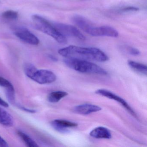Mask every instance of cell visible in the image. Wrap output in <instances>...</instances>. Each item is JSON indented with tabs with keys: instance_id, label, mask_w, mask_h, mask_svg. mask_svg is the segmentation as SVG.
<instances>
[{
	"instance_id": "21",
	"label": "cell",
	"mask_w": 147,
	"mask_h": 147,
	"mask_svg": "<svg viewBox=\"0 0 147 147\" xmlns=\"http://www.w3.org/2000/svg\"><path fill=\"white\" fill-rule=\"evenodd\" d=\"M127 49L128 52L131 55H138L140 53V51L138 50L136 48H133V47H129L127 48Z\"/></svg>"
},
{
	"instance_id": "22",
	"label": "cell",
	"mask_w": 147,
	"mask_h": 147,
	"mask_svg": "<svg viewBox=\"0 0 147 147\" xmlns=\"http://www.w3.org/2000/svg\"><path fill=\"white\" fill-rule=\"evenodd\" d=\"M139 8L138 7H123L120 10L121 11L130 12V11H138Z\"/></svg>"
},
{
	"instance_id": "5",
	"label": "cell",
	"mask_w": 147,
	"mask_h": 147,
	"mask_svg": "<svg viewBox=\"0 0 147 147\" xmlns=\"http://www.w3.org/2000/svg\"><path fill=\"white\" fill-rule=\"evenodd\" d=\"M54 26L60 33L66 37H73L81 40H85L86 39L84 35L74 26L61 23H56Z\"/></svg>"
},
{
	"instance_id": "18",
	"label": "cell",
	"mask_w": 147,
	"mask_h": 147,
	"mask_svg": "<svg viewBox=\"0 0 147 147\" xmlns=\"http://www.w3.org/2000/svg\"><path fill=\"white\" fill-rule=\"evenodd\" d=\"M2 16L4 18L6 19L12 20H15L18 18V13L15 11L9 10L3 12Z\"/></svg>"
},
{
	"instance_id": "23",
	"label": "cell",
	"mask_w": 147,
	"mask_h": 147,
	"mask_svg": "<svg viewBox=\"0 0 147 147\" xmlns=\"http://www.w3.org/2000/svg\"><path fill=\"white\" fill-rule=\"evenodd\" d=\"M9 146L6 141L0 136V147H7Z\"/></svg>"
},
{
	"instance_id": "20",
	"label": "cell",
	"mask_w": 147,
	"mask_h": 147,
	"mask_svg": "<svg viewBox=\"0 0 147 147\" xmlns=\"http://www.w3.org/2000/svg\"><path fill=\"white\" fill-rule=\"evenodd\" d=\"M0 86L5 88L6 89L14 88L12 84L9 81L0 76Z\"/></svg>"
},
{
	"instance_id": "19",
	"label": "cell",
	"mask_w": 147,
	"mask_h": 147,
	"mask_svg": "<svg viewBox=\"0 0 147 147\" xmlns=\"http://www.w3.org/2000/svg\"><path fill=\"white\" fill-rule=\"evenodd\" d=\"M6 95L8 101L14 104L15 103V90L14 88L6 89Z\"/></svg>"
},
{
	"instance_id": "24",
	"label": "cell",
	"mask_w": 147,
	"mask_h": 147,
	"mask_svg": "<svg viewBox=\"0 0 147 147\" xmlns=\"http://www.w3.org/2000/svg\"><path fill=\"white\" fill-rule=\"evenodd\" d=\"M19 107L21 110L25 111L26 112H27L28 113H35L36 112V111L35 110H32V109H28L22 106H19Z\"/></svg>"
},
{
	"instance_id": "17",
	"label": "cell",
	"mask_w": 147,
	"mask_h": 147,
	"mask_svg": "<svg viewBox=\"0 0 147 147\" xmlns=\"http://www.w3.org/2000/svg\"><path fill=\"white\" fill-rule=\"evenodd\" d=\"M36 69V68L31 63H26L24 67V70L26 75L30 78L33 75Z\"/></svg>"
},
{
	"instance_id": "6",
	"label": "cell",
	"mask_w": 147,
	"mask_h": 147,
	"mask_svg": "<svg viewBox=\"0 0 147 147\" xmlns=\"http://www.w3.org/2000/svg\"><path fill=\"white\" fill-rule=\"evenodd\" d=\"M95 92L97 94H99L101 96H103L104 97L108 98L110 99L113 100L115 101H117L119 103L121 104V105L132 116L137 118V116L136 112L122 98L118 95L115 94L110 91L105 90V89H98Z\"/></svg>"
},
{
	"instance_id": "8",
	"label": "cell",
	"mask_w": 147,
	"mask_h": 147,
	"mask_svg": "<svg viewBox=\"0 0 147 147\" xmlns=\"http://www.w3.org/2000/svg\"><path fill=\"white\" fill-rule=\"evenodd\" d=\"M93 36H107L116 38L118 36L119 33L117 30L108 26H94L88 33Z\"/></svg>"
},
{
	"instance_id": "3",
	"label": "cell",
	"mask_w": 147,
	"mask_h": 147,
	"mask_svg": "<svg viewBox=\"0 0 147 147\" xmlns=\"http://www.w3.org/2000/svg\"><path fill=\"white\" fill-rule=\"evenodd\" d=\"M32 19L37 30L50 36L59 43H67V38L60 33L54 25L51 24L47 20L37 14L32 15Z\"/></svg>"
},
{
	"instance_id": "2",
	"label": "cell",
	"mask_w": 147,
	"mask_h": 147,
	"mask_svg": "<svg viewBox=\"0 0 147 147\" xmlns=\"http://www.w3.org/2000/svg\"><path fill=\"white\" fill-rule=\"evenodd\" d=\"M63 61L69 67L80 73L101 75H106L107 74L106 70L89 61L65 58Z\"/></svg>"
},
{
	"instance_id": "1",
	"label": "cell",
	"mask_w": 147,
	"mask_h": 147,
	"mask_svg": "<svg viewBox=\"0 0 147 147\" xmlns=\"http://www.w3.org/2000/svg\"><path fill=\"white\" fill-rule=\"evenodd\" d=\"M58 53L65 58L104 62L108 61V56L99 49L85 48L70 45L58 51Z\"/></svg>"
},
{
	"instance_id": "15",
	"label": "cell",
	"mask_w": 147,
	"mask_h": 147,
	"mask_svg": "<svg viewBox=\"0 0 147 147\" xmlns=\"http://www.w3.org/2000/svg\"><path fill=\"white\" fill-rule=\"evenodd\" d=\"M68 94L64 91H57L52 92L49 94L48 100L51 103H57L67 96Z\"/></svg>"
},
{
	"instance_id": "12",
	"label": "cell",
	"mask_w": 147,
	"mask_h": 147,
	"mask_svg": "<svg viewBox=\"0 0 147 147\" xmlns=\"http://www.w3.org/2000/svg\"><path fill=\"white\" fill-rule=\"evenodd\" d=\"M90 136L97 139H110L112 137L110 131L103 126H99L93 129L90 132Z\"/></svg>"
},
{
	"instance_id": "26",
	"label": "cell",
	"mask_w": 147,
	"mask_h": 147,
	"mask_svg": "<svg viewBox=\"0 0 147 147\" xmlns=\"http://www.w3.org/2000/svg\"><path fill=\"white\" fill-rule=\"evenodd\" d=\"M49 58H50L51 60H52V61H57V59L55 57H54V56L49 55Z\"/></svg>"
},
{
	"instance_id": "14",
	"label": "cell",
	"mask_w": 147,
	"mask_h": 147,
	"mask_svg": "<svg viewBox=\"0 0 147 147\" xmlns=\"http://www.w3.org/2000/svg\"><path fill=\"white\" fill-rule=\"evenodd\" d=\"M128 64L134 71L142 74L147 75V66L145 64L132 61H128Z\"/></svg>"
},
{
	"instance_id": "16",
	"label": "cell",
	"mask_w": 147,
	"mask_h": 147,
	"mask_svg": "<svg viewBox=\"0 0 147 147\" xmlns=\"http://www.w3.org/2000/svg\"><path fill=\"white\" fill-rule=\"evenodd\" d=\"M18 134L28 147H39V145L33 139H32L28 135L25 133L24 132H23L21 131H18Z\"/></svg>"
},
{
	"instance_id": "25",
	"label": "cell",
	"mask_w": 147,
	"mask_h": 147,
	"mask_svg": "<svg viewBox=\"0 0 147 147\" xmlns=\"http://www.w3.org/2000/svg\"><path fill=\"white\" fill-rule=\"evenodd\" d=\"M0 105L4 107H9V105L7 102L2 99L1 97H0Z\"/></svg>"
},
{
	"instance_id": "10",
	"label": "cell",
	"mask_w": 147,
	"mask_h": 147,
	"mask_svg": "<svg viewBox=\"0 0 147 147\" xmlns=\"http://www.w3.org/2000/svg\"><path fill=\"white\" fill-rule=\"evenodd\" d=\"M72 20L75 24L87 34L94 26L87 19L80 15H75Z\"/></svg>"
},
{
	"instance_id": "13",
	"label": "cell",
	"mask_w": 147,
	"mask_h": 147,
	"mask_svg": "<svg viewBox=\"0 0 147 147\" xmlns=\"http://www.w3.org/2000/svg\"><path fill=\"white\" fill-rule=\"evenodd\" d=\"M0 124L7 127H11L13 125V119L11 115L1 107H0Z\"/></svg>"
},
{
	"instance_id": "11",
	"label": "cell",
	"mask_w": 147,
	"mask_h": 147,
	"mask_svg": "<svg viewBox=\"0 0 147 147\" xmlns=\"http://www.w3.org/2000/svg\"><path fill=\"white\" fill-rule=\"evenodd\" d=\"M52 127L58 131L65 132L67 128H73L78 125L76 123L64 119H55L51 123Z\"/></svg>"
},
{
	"instance_id": "9",
	"label": "cell",
	"mask_w": 147,
	"mask_h": 147,
	"mask_svg": "<svg viewBox=\"0 0 147 147\" xmlns=\"http://www.w3.org/2000/svg\"><path fill=\"white\" fill-rule=\"evenodd\" d=\"M74 111L77 114L88 115L101 110L99 106L92 104H85L76 106L74 108Z\"/></svg>"
},
{
	"instance_id": "4",
	"label": "cell",
	"mask_w": 147,
	"mask_h": 147,
	"mask_svg": "<svg viewBox=\"0 0 147 147\" xmlns=\"http://www.w3.org/2000/svg\"><path fill=\"white\" fill-rule=\"evenodd\" d=\"M30 79L40 84H48L55 81L57 77L50 70L37 69Z\"/></svg>"
},
{
	"instance_id": "7",
	"label": "cell",
	"mask_w": 147,
	"mask_h": 147,
	"mask_svg": "<svg viewBox=\"0 0 147 147\" xmlns=\"http://www.w3.org/2000/svg\"><path fill=\"white\" fill-rule=\"evenodd\" d=\"M13 32L17 37L26 43L33 45H38L39 44L38 38L26 28L22 27L15 28Z\"/></svg>"
}]
</instances>
